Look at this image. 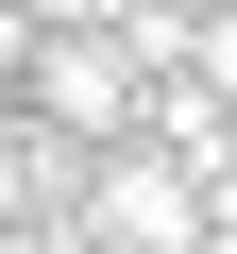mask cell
Returning a JSON list of instances; mask_svg holds the SVG:
<instances>
[{"instance_id": "obj_2", "label": "cell", "mask_w": 237, "mask_h": 254, "mask_svg": "<svg viewBox=\"0 0 237 254\" xmlns=\"http://www.w3.org/2000/svg\"><path fill=\"white\" fill-rule=\"evenodd\" d=\"M17 85H34V119H51L68 153H102V136H136V85H153V68L118 51V34H34Z\"/></svg>"}, {"instance_id": "obj_1", "label": "cell", "mask_w": 237, "mask_h": 254, "mask_svg": "<svg viewBox=\"0 0 237 254\" xmlns=\"http://www.w3.org/2000/svg\"><path fill=\"white\" fill-rule=\"evenodd\" d=\"M68 237H85V254H186V237H203V187H186L153 136H102V153H85Z\"/></svg>"}, {"instance_id": "obj_6", "label": "cell", "mask_w": 237, "mask_h": 254, "mask_svg": "<svg viewBox=\"0 0 237 254\" xmlns=\"http://www.w3.org/2000/svg\"><path fill=\"white\" fill-rule=\"evenodd\" d=\"M17 51H34V0H0V85H17Z\"/></svg>"}, {"instance_id": "obj_5", "label": "cell", "mask_w": 237, "mask_h": 254, "mask_svg": "<svg viewBox=\"0 0 237 254\" xmlns=\"http://www.w3.org/2000/svg\"><path fill=\"white\" fill-rule=\"evenodd\" d=\"M186 254H237V187H203V237H186Z\"/></svg>"}, {"instance_id": "obj_4", "label": "cell", "mask_w": 237, "mask_h": 254, "mask_svg": "<svg viewBox=\"0 0 237 254\" xmlns=\"http://www.w3.org/2000/svg\"><path fill=\"white\" fill-rule=\"evenodd\" d=\"M102 17H118V0H34V34H102Z\"/></svg>"}, {"instance_id": "obj_3", "label": "cell", "mask_w": 237, "mask_h": 254, "mask_svg": "<svg viewBox=\"0 0 237 254\" xmlns=\"http://www.w3.org/2000/svg\"><path fill=\"white\" fill-rule=\"evenodd\" d=\"M203 102H237V0H203V17H186V51H170Z\"/></svg>"}, {"instance_id": "obj_7", "label": "cell", "mask_w": 237, "mask_h": 254, "mask_svg": "<svg viewBox=\"0 0 237 254\" xmlns=\"http://www.w3.org/2000/svg\"><path fill=\"white\" fill-rule=\"evenodd\" d=\"M170 17H203V0H170Z\"/></svg>"}]
</instances>
